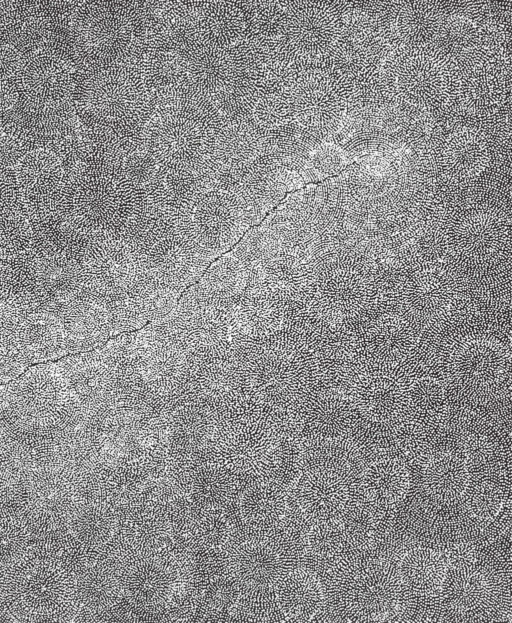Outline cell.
<instances>
[{
  "mask_svg": "<svg viewBox=\"0 0 512 623\" xmlns=\"http://www.w3.org/2000/svg\"><path fill=\"white\" fill-rule=\"evenodd\" d=\"M136 337L141 378L160 395L174 394L185 379L190 356L178 345L156 339L145 329L137 332Z\"/></svg>",
  "mask_w": 512,
  "mask_h": 623,
  "instance_id": "28",
  "label": "cell"
},
{
  "mask_svg": "<svg viewBox=\"0 0 512 623\" xmlns=\"http://www.w3.org/2000/svg\"><path fill=\"white\" fill-rule=\"evenodd\" d=\"M174 422V440L184 448H195L205 439L210 427L208 414L202 406L186 402Z\"/></svg>",
  "mask_w": 512,
  "mask_h": 623,
  "instance_id": "50",
  "label": "cell"
},
{
  "mask_svg": "<svg viewBox=\"0 0 512 623\" xmlns=\"http://www.w3.org/2000/svg\"><path fill=\"white\" fill-rule=\"evenodd\" d=\"M248 279V270L230 252L215 261L196 285L207 298L231 307L244 293Z\"/></svg>",
  "mask_w": 512,
  "mask_h": 623,
  "instance_id": "39",
  "label": "cell"
},
{
  "mask_svg": "<svg viewBox=\"0 0 512 623\" xmlns=\"http://www.w3.org/2000/svg\"><path fill=\"white\" fill-rule=\"evenodd\" d=\"M509 359V352L493 335L465 336L454 344L447 373L453 384L481 403L503 379Z\"/></svg>",
  "mask_w": 512,
  "mask_h": 623,
  "instance_id": "17",
  "label": "cell"
},
{
  "mask_svg": "<svg viewBox=\"0 0 512 623\" xmlns=\"http://www.w3.org/2000/svg\"><path fill=\"white\" fill-rule=\"evenodd\" d=\"M315 325L296 323L256 337L231 333L244 394L275 409L296 408L324 378V357Z\"/></svg>",
  "mask_w": 512,
  "mask_h": 623,
  "instance_id": "1",
  "label": "cell"
},
{
  "mask_svg": "<svg viewBox=\"0 0 512 623\" xmlns=\"http://www.w3.org/2000/svg\"><path fill=\"white\" fill-rule=\"evenodd\" d=\"M71 529L79 541L97 545L108 540L114 529V518L108 507L101 504H87L81 507L71 519Z\"/></svg>",
  "mask_w": 512,
  "mask_h": 623,
  "instance_id": "46",
  "label": "cell"
},
{
  "mask_svg": "<svg viewBox=\"0 0 512 623\" xmlns=\"http://www.w3.org/2000/svg\"><path fill=\"white\" fill-rule=\"evenodd\" d=\"M121 164L128 176L141 187L149 182L159 169L155 161L141 149L125 157Z\"/></svg>",
  "mask_w": 512,
  "mask_h": 623,
  "instance_id": "59",
  "label": "cell"
},
{
  "mask_svg": "<svg viewBox=\"0 0 512 623\" xmlns=\"http://www.w3.org/2000/svg\"><path fill=\"white\" fill-rule=\"evenodd\" d=\"M222 119L211 101L177 89L152 99L140 149L163 170L196 172L212 157Z\"/></svg>",
  "mask_w": 512,
  "mask_h": 623,
  "instance_id": "2",
  "label": "cell"
},
{
  "mask_svg": "<svg viewBox=\"0 0 512 623\" xmlns=\"http://www.w3.org/2000/svg\"><path fill=\"white\" fill-rule=\"evenodd\" d=\"M292 119L322 140L339 133L347 97L336 72L325 66L300 70L285 89Z\"/></svg>",
  "mask_w": 512,
  "mask_h": 623,
  "instance_id": "12",
  "label": "cell"
},
{
  "mask_svg": "<svg viewBox=\"0 0 512 623\" xmlns=\"http://www.w3.org/2000/svg\"><path fill=\"white\" fill-rule=\"evenodd\" d=\"M363 8L374 20L392 51L431 44L447 10L430 1L368 2Z\"/></svg>",
  "mask_w": 512,
  "mask_h": 623,
  "instance_id": "19",
  "label": "cell"
},
{
  "mask_svg": "<svg viewBox=\"0 0 512 623\" xmlns=\"http://www.w3.org/2000/svg\"><path fill=\"white\" fill-rule=\"evenodd\" d=\"M342 258L314 264L311 294L298 306L315 322H349L373 304L376 286L369 267L348 255Z\"/></svg>",
  "mask_w": 512,
  "mask_h": 623,
  "instance_id": "9",
  "label": "cell"
},
{
  "mask_svg": "<svg viewBox=\"0 0 512 623\" xmlns=\"http://www.w3.org/2000/svg\"><path fill=\"white\" fill-rule=\"evenodd\" d=\"M305 184L297 172L262 154L242 168L223 169L215 188L233 192L242 203L251 224L259 223L281 201L286 192Z\"/></svg>",
  "mask_w": 512,
  "mask_h": 623,
  "instance_id": "16",
  "label": "cell"
},
{
  "mask_svg": "<svg viewBox=\"0 0 512 623\" xmlns=\"http://www.w3.org/2000/svg\"><path fill=\"white\" fill-rule=\"evenodd\" d=\"M172 589L167 568L157 560H142L133 566L125 581L129 598L140 605H156L164 601Z\"/></svg>",
  "mask_w": 512,
  "mask_h": 623,
  "instance_id": "42",
  "label": "cell"
},
{
  "mask_svg": "<svg viewBox=\"0 0 512 623\" xmlns=\"http://www.w3.org/2000/svg\"><path fill=\"white\" fill-rule=\"evenodd\" d=\"M146 207L143 188L124 171L121 160L103 156L83 183L76 232L125 237Z\"/></svg>",
  "mask_w": 512,
  "mask_h": 623,
  "instance_id": "5",
  "label": "cell"
},
{
  "mask_svg": "<svg viewBox=\"0 0 512 623\" xmlns=\"http://www.w3.org/2000/svg\"><path fill=\"white\" fill-rule=\"evenodd\" d=\"M219 446L225 466L244 475L269 473L281 460L279 445L267 429L252 423H238Z\"/></svg>",
  "mask_w": 512,
  "mask_h": 623,
  "instance_id": "27",
  "label": "cell"
},
{
  "mask_svg": "<svg viewBox=\"0 0 512 623\" xmlns=\"http://www.w3.org/2000/svg\"><path fill=\"white\" fill-rule=\"evenodd\" d=\"M314 268L299 249L280 248L249 272L245 291L271 296L285 304L304 303L311 294Z\"/></svg>",
  "mask_w": 512,
  "mask_h": 623,
  "instance_id": "22",
  "label": "cell"
},
{
  "mask_svg": "<svg viewBox=\"0 0 512 623\" xmlns=\"http://www.w3.org/2000/svg\"><path fill=\"white\" fill-rule=\"evenodd\" d=\"M113 577L104 569L93 568L83 574L78 582L79 599L89 608H103L116 594Z\"/></svg>",
  "mask_w": 512,
  "mask_h": 623,
  "instance_id": "51",
  "label": "cell"
},
{
  "mask_svg": "<svg viewBox=\"0 0 512 623\" xmlns=\"http://www.w3.org/2000/svg\"><path fill=\"white\" fill-rule=\"evenodd\" d=\"M245 395L241 373L231 347L190 356L184 381L172 394L183 402L222 407Z\"/></svg>",
  "mask_w": 512,
  "mask_h": 623,
  "instance_id": "21",
  "label": "cell"
},
{
  "mask_svg": "<svg viewBox=\"0 0 512 623\" xmlns=\"http://www.w3.org/2000/svg\"><path fill=\"white\" fill-rule=\"evenodd\" d=\"M79 264L87 295L104 305L128 294L149 269L139 249L116 235L97 239Z\"/></svg>",
  "mask_w": 512,
  "mask_h": 623,
  "instance_id": "13",
  "label": "cell"
},
{
  "mask_svg": "<svg viewBox=\"0 0 512 623\" xmlns=\"http://www.w3.org/2000/svg\"><path fill=\"white\" fill-rule=\"evenodd\" d=\"M298 421L308 439L346 436L356 411L343 393L318 390L296 407Z\"/></svg>",
  "mask_w": 512,
  "mask_h": 623,
  "instance_id": "30",
  "label": "cell"
},
{
  "mask_svg": "<svg viewBox=\"0 0 512 623\" xmlns=\"http://www.w3.org/2000/svg\"><path fill=\"white\" fill-rule=\"evenodd\" d=\"M234 76L227 91L214 103L225 118H246L269 90L262 56L255 40L244 37L232 46Z\"/></svg>",
  "mask_w": 512,
  "mask_h": 623,
  "instance_id": "25",
  "label": "cell"
},
{
  "mask_svg": "<svg viewBox=\"0 0 512 623\" xmlns=\"http://www.w3.org/2000/svg\"><path fill=\"white\" fill-rule=\"evenodd\" d=\"M251 118L264 131L293 121L285 90H268L255 105Z\"/></svg>",
  "mask_w": 512,
  "mask_h": 623,
  "instance_id": "52",
  "label": "cell"
},
{
  "mask_svg": "<svg viewBox=\"0 0 512 623\" xmlns=\"http://www.w3.org/2000/svg\"><path fill=\"white\" fill-rule=\"evenodd\" d=\"M346 545L337 520L314 523L307 533L306 548L313 556L330 558Z\"/></svg>",
  "mask_w": 512,
  "mask_h": 623,
  "instance_id": "54",
  "label": "cell"
},
{
  "mask_svg": "<svg viewBox=\"0 0 512 623\" xmlns=\"http://www.w3.org/2000/svg\"><path fill=\"white\" fill-rule=\"evenodd\" d=\"M308 457L311 468H325L347 474L361 475L364 454L358 445L346 436L308 439Z\"/></svg>",
  "mask_w": 512,
  "mask_h": 623,
  "instance_id": "41",
  "label": "cell"
},
{
  "mask_svg": "<svg viewBox=\"0 0 512 623\" xmlns=\"http://www.w3.org/2000/svg\"><path fill=\"white\" fill-rule=\"evenodd\" d=\"M277 250V246L269 235L261 226H258L243 235L242 240L231 253L250 272Z\"/></svg>",
  "mask_w": 512,
  "mask_h": 623,
  "instance_id": "56",
  "label": "cell"
},
{
  "mask_svg": "<svg viewBox=\"0 0 512 623\" xmlns=\"http://www.w3.org/2000/svg\"><path fill=\"white\" fill-rule=\"evenodd\" d=\"M506 505L504 493L496 484L482 481L476 485L469 497L467 507L474 518L490 523L496 519Z\"/></svg>",
  "mask_w": 512,
  "mask_h": 623,
  "instance_id": "55",
  "label": "cell"
},
{
  "mask_svg": "<svg viewBox=\"0 0 512 623\" xmlns=\"http://www.w3.org/2000/svg\"><path fill=\"white\" fill-rule=\"evenodd\" d=\"M455 105L474 117H496L510 101V53L494 50L458 69Z\"/></svg>",
  "mask_w": 512,
  "mask_h": 623,
  "instance_id": "18",
  "label": "cell"
},
{
  "mask_svg": "<svg viewBox=\"0 0 512 623\" xmlns=\"http://www.w3.org/2000/svg\"><path fill=\"white\" fill-rule=\"evenodd\" d=\"M509 223L508 215L495 204H475L448 217L445 240L455 255L483 261L509 243Z\"/></svg>",
  "mask_w": 512,
  "mask_h": 623,
  "instance_id": "20",
  "label": "cell"
},
{
  "mask_svg": "<svg viewBox=\"0 0 512 623\" xmlns=\"http://www.w3.org/2000/svg\"><path fill=\"white\" fill-rule=\"evenodd\" d=\"M235 482L225 467L208 465L199 468L191 480V496L200 505L215 509L233 495Z\"/></svg>",
  "mask_w": 512,
  "mask_h": 623,
  "instance_id": "45",
  "label": "cell"
},
{
  "mask_svg": "<svg viewBox=\"0 0 512 623\" xmlns=\"http://www.w3.org/2000/svg\"><path fill=\"white\" fill-rule=\"evenodd\" d=\"M264 143L265 131L251 117H223L212 157L225 169L242 168L263 154Z\"/></svg>",
  "mask_w": 512,
  "mask_h": 623,
  "instance_id": "33",
  "label": "cell"
},
{
  "mask_svg": "<svg viewBox=\"0 0 512 623\" xmlns=\"http://www.w3.org/2000/svg\"><path fill=\"white\" fill-rule=\"evenodd\" d=\"M398 358L358 366L351 372L343 393L361 418L380 424L400 422L410 416L411 392L416 381Z\"/></svg>",
  "mask_w": 512,
  "mask_h": 623,
  "instance_id": "10",
  "label": "cell"
},
{
  "mask_svg": "<svg viewBox=\"0 0 512 623\" xmlns=\"http://www.w3.org/2000/svg\"><path fill=\"white\" fill-rule=\"evenodd\" d=\"M297 503L313 524L337 520L350 503L347 477L331 469H308L299 477Z\"/></svg>",
  "mask_w": 512,
  "mask_h": 623,
  "instance_id": "29",
  "label": "cell"
},
{
  "mask_svg": "<svg viewBox=\"0 0 512 623\" xmlns=\"http://www.w3.org/2000/svg\"><path fill=\"white\" fill-rule=\"evenodd\" d=\"M292 550L268 538H251L230 553L228 570L241 587L259 590L275 586L290 569Z\"/></svg>",
  "mask_w": 512,
  "mask_h": 623,
  "instance_id": "23",
  "label": "cell"
},
{
  "mask_svg": "<svg viewBox=\"0 0 512 623\" xmlns=\"http://www.w3.org/2000/svg\"><path fill=\"white\" fill-rule=\"evenodd\" d=\"M229 308L207 298L195 284L151 326L189 356L219 352L231 347Z\"/></svg>",
  "mask_w": 512,
  "mask_h": 623,
  "instance_id": "11",
  "label": "cell"
},
{
  "mask_svg": "<svg viewBox=\"0 0 512 623\" xmlns=\"http://www.w3.org/2000/svg\"><path fill=\"white\" fill-rule=\"evenodd\" d=\"M180 55L185 88L214 104L227 91L234 76L232 46L220 47L197 39Z\"/></svg>",
  "mask_w": 512,
  "mask_h": 623,
  "instance_id": "26",
  "label": "cell"
},
{
  "mask_svg": "<svg viewBox=\"0 0 512 623\" xmlns=\"http://www.w3.org/2000/svg\"><path fill=\"white\" fill-rule=\"evenodd\" d=\"M382 71L390 100L404 109L435 115L456 103L458 69L432 44L393 50Z\"/></svg>",
  "mask_w": 512,
  "mask_h": 623,
  "instance_id": "4",
  "label": "cell"
},
{
  "mask_svg": "<svg viewBox=\"0 0 512 623\" xmlns=\"http://www.w3.org/2000/svg\"><path fill=\"white\" fill-rule=\"evenodd\" d=\"M420 465L422 489L434 502L451 504L466 494L471 474L462 450L434 451Z\"/></svg>",
  "mask_w": 512,
  "mask_h": 623,
  "instance_id": "31",
  "label": "cell"
},
{
  "mask_svg": "<svg viewBox=\"0 0 512 623\" xmlns=\"http://www.w3.org/2000/svg\"><path fill=\"white\" fill-rule=\"evenodd\" d=\"M133 528L135 536L150 546L161 544L169 537V523L158 514L142 515L135 521Z\"/></svg>",
  "mask_w": 512,
  "mask_h": 623,
  "instance_id": "58",
  "label": "cell"
},
{
  "mask_svg": "<svg viewBox=\"0 0 512 623\" xmlns=\"http://www.w3.org/2000/svg\"><path fill=\"white\" fill-rule=\"evenodd\" d=\"M196 28L200 40L230 47L242 40L248 20L241 1H196Z\"/></svg>",
  "mask_w": 512,
  "mask_h": 623,
  "instance_id": "34",
  "label": "cell"
},
{
  "mask_svg": "<svg viewBox=\"0 0 512 623\" xmlns=\"http://www.w3.org/2000/svg\"><path fill=\"white\" fill-rule=\"evenodd\" d=\"M110 335L141 328L148 320L138 302L129 293L105 304Z\"/></svg>",
  "mask_w": 512,
  "mask_h": 623,
  "instance_id": "53",
  "label": "cell"
},
{
  "mask_svg": "<svg viewBox=\"0 0 512 623\" xmlns=\"http://www.w3.org/2000/svg\"><path fill=\"white\" fill-rule=\"evenodd\" d=\"M240 506L246 522L272 525L283 518L287 501L281 489L270 485H258L243 494Z\"/></svg>",
  "mask_w": 512,
  "mask_h": 623,
  "instance_id": "44",
  "label": "cell"
},
{
  "mask_svg": "<svg viewBox=\"0 0 512 623\" xmlns=\"http://www.w3.org/2000/svg\"><path fill=\"white\" fill-rule=\"evenodd\" d=\"M135 64L152 99L185 87L182 57L178 53L147 51Z\"/></svg>",
  "mask_w": 512,
  "mask_h": 623,
  "instance_id": "40",
  "label": "cell"
},
{
  "mask_svg": "<svg viewBox=\"0 0 512 623\" xmlns=\"http://www.w3.org/2000/svg\"><path fill=\"white\" fill-rule=\"evenodd\" d=\"M448 567L444 552L427 547L411 548L397 562L404 590L423 597H438Z\"/></svg>",
  "mask_w": 512,
  "mask_h": 623,
  "instance_id": "38",
  "label": "cell"
},
{
  "mask_svg": "<svg viewBox=\"0 0 512 623\" xmlns=\"http://www.w3.org/2000/svg\"><path fill=\"white\" fill-rule=\"evenodd\" d=\"M444 554L449 567L468 566L475 564L477 561L474 545L467 542L453 544Z\"/></svg>",
  "mask_w": 512,
  "mask_h": 623,
  "instance_id": "60",
  "label": "cell"
},
{
  "mask_svg": "<svg viewBox=\"0 0 512 623\" xmlns=\"http://www.w3.org/2000/svg\"><path fill=\"white\" fill-rule=\"evenodd\" d=\"M177 236L200 248L212 261L248 230L250 220L239 198L225 189H209L168 215Z\"/></svg>",
  "mask_w": 512,
  "mask_h": 623,
  "instance_id": "8",
  "label": "cell"
},
{
  "mask_svg": "<svg viewBox=\"0 0 512 623\" xmlns=\"http://www.w3.org/2000/svg\"><path fill=\"white\" fill-rule=\"evenodd\" d=\"M248 20L246 36L273 40L280 32L284 1H241Z\"/></svg>",
  "mask_w": 512,
  "mask_h": 623,
  "instance_id": "49",
  "label": "cell"
},
{
  "mask_svg": "<svg viewBox=\"0 0 512 623\" xmlns=\"http://www.w3.org/2000/svg\"><path fill=\"white\" fill-rule=\"evenodd\" d=\"M436 168L451 182H469L482 176L491 161L485 131L473 125H459L443 134L434 154Z\"/></svg>",
  "mask_w": 512,
  "mask_h": 623,
  "instance_id": "24",
  "label": "cell"
},
{
  "mask_svg": "<svg viewBox=\"0 0 512 623\" xmlns=\"http://www.w3.org/2000/svg\"><path fill=\"white\" fill-rule=\"evenodd\" d=\"M439 608L449 621H476L497 617L510 605L509 584L475 564L448 567L439 595Z\"/></svg>",
  "mask_w": 512,
  "mask_h": 623,
  "instance_id": "14",
  "label": "cell"
},
{
  "mask_svg": "<svg viewBox=\"0 0 512 623\" xmlns=\"http://www.w3.org/2000/svg\"><path fill=\"white\" fill-rule=\"evenodd\" d=\"M285 307L271 296L244 291L229 308L231 333L247 337L274 333L283 328Z\"/></svg>",
  "mask_w": 512,
  "mask_h": 623,
  "instance_id": "35",
  "label": "cell"
},
{
  "mask_svg": "<svg viewBox=\"0 0 512 623\" xmlns=\"http://www.w3.org/2000/svg\"><path fill=\"white\" fill-rule=\"evenodd\" d=\"M382 510L371 502L349 503L337 519L346 544L356 549L373 545L382 521Z\"/></svg>",
  "mask_w": 512,
  "mask_h": 623,
  "instance_id": "43",
  "label": "cell"
},
{
  "mask_svg": "<svg viewBox=\"0 0 512 623\" xmlns=\"http://www.w3.org/2000/svg\"><path fill=\"white\" fill-rule=\"evenodd\" d=\"M345 25V2L284 1L279 35L270 49L299 69L324 66L338 48Z\"/></svg>",
  "mask_w": 512,
  "mask_h": 623,
  "instance_id": "6",
  "label": "cell"
},
{
  "mask_svg": "<svg viewBox=\"0 0 512 623\" xmlns=\"http://www.w3.org/2000/svg\"><path fill=\"white\" fill-rule=\"evenodd\" d=\"M325 599L347 621H382L402 611L407 593L397 563L363 554L341 557L329 570Z\"/></svg>",
  "mask_w": 512,
  "mask_h": 623,
  "instance_id": "3",
  "label": "cell"
},
{
  "mask_svg": "<svg viewBox=\"0 0 512 623\" xmlns=\"http://www.w3.org/2000/svg\"><path fill=\"white\" fill-rule=\"evenodd\" d=\"M149 268V267H148ZM141 306L147 320L169 313L177 302L178 292L157 279L148 269L145 277L129 292Z\"/></svg>",
  "mask_w": 512,
  "mask_h": 623,
  "instance_id": "47",
  "label": "cell"
},
{
  "mask_svg": "<svg viewBox=\"0 0 512 623\" xmlns=\"http://www.w3.org/2000/svg\"><path fill=\"white\" fill-rule=\"evenodd\" d=\"M361 488L372 504L390 508L400 503L410 487V473L406 464L395 456H382L365 465Z\"/></svg>",
  "mask_w": 512,
  "mask_h": 623,
  "instance_id": "36",
  "label": "cell"
},
{
  "mask_svg": "<svg viewBox=\"0 0 512 623\" xmlns=\"http://www.w3.org/2000/svg\"><path fill=\"white\" fill-rule=\"evenodd\" d=\"M275 590L284 615L296 621H310L326 601L320 579L304 569L289 570L277 582Z\"/></svg>",
  "mask_w": 512,
  "mask_h": 623,
  "instance_id": "37",
  "label": "cell"
},
{
  "mask_svg": "<svg viewBox=\"0 0 512 623\" xmlns=\"http://www.w3.org/2000/svg\"><path fill=\"white\" fill-rule=\"evenodd\" d=\"M192 530V535L196 542L209 549L223 546L230 535V526L227 518L216 508L211 509L198 519Z\"/></svg>",
  "mask_w": 512,
  "mask_h": 623,
  "instance_id": "57",
  "label": "cell"
},
{
  "mask_svg": "<svg viewBox=\"0 0 512 623\" xmlns=\"http://www.w3.org/2000/svg\"><path fill=\"white\" fill-rule=\"evenodd\" d=\"M350 160L339 143L331 140L322 141L309 154L301 177L306 183L337 176L345 170Z\"/></svg>",
  "mask_w": 512,
  "mask_h": 623,
  "instance_id": "48",
  "label": "cell"
},
{
  "mask_svg": "<svg viewBox=\"0 0 512 623\" xmlns=\"http://www.w3.org/2000/svg\"><path fill=\"white\" fill-rule=\"evenodd\" d=\"M418 264L405 273L392 297L406 322L435 323L452 312L460 297V282L445 263Z\"/></svg>",
  "mask_w": 512,
  "mask_h": 623,
  "instance_id": "15",
  "label": "cell"
},
{
  "mask_svg": "<svg viewBox=\"0 0 512 623\" xmlns=\"http://www.w3.org/2000/svg\"><path fill=\"white\" fill-rule=\"evenodd\" d=\"M82 101L105 132L141 131L152 106L140 71L131 62L95 69L85 80Z\"/></svg>",
  "mask_w": 512,
  "mask_h": 623,
  "instance_id": "7",
  "label": "cell"
},
{
  "mask_svg": "<svg viewBox=\"0 0 512 623\" xmlns=\"http://www.w3.org/2000/svg\"><path fill=\"white\" fill-rule=\"evenodd\" d=\"M146 260L149 271L179 294L198 280L211 262L195 244L177 235Z\"/></svg>",
  "mask_w": 512,
  "mask_h": 623,
  "instance_id": "32",
  "label": "cell"
}]
</instances>
